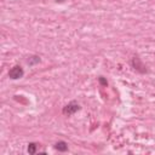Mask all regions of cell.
Returning <instances> with one entry per match:
<instances>
[{"instance_id": "6da1fadb", "label": "cell", "mask_w": 155, "mask_h": 155, "mask_svg": "<svg viewBox=\"0 0 155 155\" xmlns=\"http://www.w3.org/2000/svg\"><path fill=\"white\" fill-rule=\"evenodd\" d=\"M80 109V105L76 102H70L69 104H67L63 108V114L64 115H73L74 113H76Z\"/></svg>"}, {"instance_id": "7a4b0ae2", "label": "cell", "mask_w": 155, "mask_h": 155, "mask_svg": "<svg viewBox=\"0 0 155 155\" xmlns=\"http://www.w3.org/2000/svg\"><path fill=\"white\" fill-rule=\"evenodd\" d=\"M23 74H24V71H23L22 67H19V65H15V67L8 71V76H10L11 79H13V80L22 78Z\"/></svg>"}, {"instance_id": "3957f363", "label": "cell", "mask_w": 155, "mask_h": 155, "mask_svg": "<svg viewBox=\"0 0 155 155\" xmlns=\"http://www.w3.org/2000/svg\"><path fill=\"white\" fill-rule=\"evenodd\" d=\"M54 148L58 150V151H67L68 150V144L64 142V140H59L54 144Z\"/></svg>"}, {"instance_id": "277c9868", "label": "cell", "mask_w": 155, "mask_h": 155, "mask_svg": "<svg viewBox=\"0 0 155 155\" xmlns=\"http://www.w3.org/2000/svg\"><path fill=\"white\" fill-rule=\"evenodd\" d=\"M132 65L136 68V69H138V70H140V71H143L140 68H144L143 65H142V63L139 62V58H137V57H134L133 58V61H132Z\"/></svg>"}, {"instance_id": "5b68a950", "label": "cell", "mask_w": 155, "mask_h": 155, "mask_svg": "<svg viewBox=\"0 0 155 155\" xmlns=\"http://www.w3.org/2000/svg\"><path fill=\"white\" fill-rule=\"evenodd\" d=\"M36 151V144L35 143H29L28 144V153L29 154H35Z\"/></svg>"}, {"instance_id": "8992f818", "label": "cell", "mask_w": 155, "mask_h": 155, "mask_svg": "<svg viewBox=\"0 0 155 155\" xmlns=\"http://www.w3.org/2000/svg\"><path fill=\"white\" fill-rule=\"evenodd\" d=\"M39 62H40V58H39V57H36V56H34V57L29 58V61H28V64H29V65H33L34 63H39Z\"/></svg>"}, {"instance_id": "52a82bcc", "label": "cell", "mask_w": 155, "mask_h": 155, "mask_svg": "<svg viewBox=\"0 0 155 155\" xmlns=\"http://www.w3.org/2000/svg\"><path fill=\"white\" fill-rule=\"evenodd\" d=\"M98 80H99V84H101L102 86H107V85H108V81H107V80H105L103 76H101Z\"/></svg>"}, {"instance_id": "ba28073f", "label": "cell", "mask_w": 155, "mask_h": 155, "mask_svg": "<svg viewBox=\"0 0 155 155\" xmlns=\"http://www.w3.org/2000/svg\"><path fill=\"white\" fill-rule=\"evenodd\" d=\"M56 1H57V2H58V1H59V2H63L64 0H56Z\"/></svg>"}]
</instances>
